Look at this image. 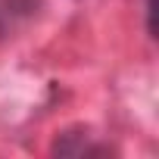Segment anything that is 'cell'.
<instances>
[{
  "instance_id": "1",
  "label": "cell",
  "mask_w": 159,
  "mask_h": 159,
  "mask_svg": "<svg viewBox=\"0 0 159 159\" xmlns=\"http://www.w3.org/2000/svg\"><path fill=\"white\" fill-rule=\"evenodd\" d=\"M53 153L78 159V156H106V153H112V147L97 140V134H88V131H66V134L56 137Z\"/></svg>"
},
{
  "instance_id": "2",
  "label": "cell",
  "mask_w": 159,
  "mask_h": 159,
  "mask_svg": "<svg viewBox=\"0 0 159 159\" xmlns=\"http://www.w3.org/2000/svg\"><path fill=\"white\" fill-rule=\"evenodd\" d=\"M38 10V0H0V41L10 38Z\"/></svg>"
},
{
  "instance_id": "3",
  "label": "cell",
  "mask_w": 159,
  "mask_h": 159,
  "mask_svg": "<svg viewBox=\"0 0 159 159\" xmlns=\"http://www.w3.org/2000/svg\"><path fill=\"white\" fill-rule=\"evenodd\" d=\"M143 13H147V34L156 38V25H153V16H156V0H147L143 3Z\"/></svg>"
}]
</instances>
